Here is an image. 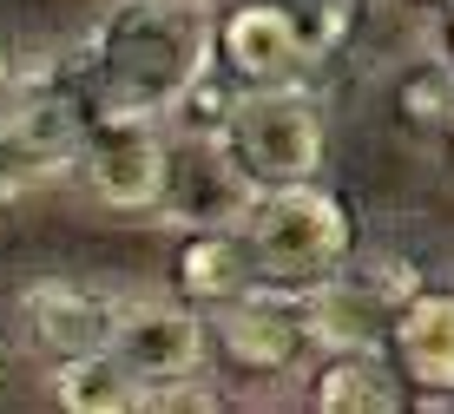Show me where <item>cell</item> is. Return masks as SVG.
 <instances>
[{"mask_svg": "<svg viewBox=\"0 0 454 414\" xmlns=\"http://www.w3.org/2000/svg\"><path fill=\"white\" fill-rule=\"evenodd\" d=\"M80 145H86V119L67 99H53V92L0 113V198L67 171L80 158Z\"/></svg>", "mask_w": 454, "mask_h": 414, "instance_id": "obj_8", "label": "cell"}, {"mask_svg": "<svg viewBox=\"0 0 454 414\" xmlns=\"http://www.w3.org/2000/svg\"><path fill=\"white\" fill-rule=\"evenodd\" d=\"M7 99H13V66H7V53H0V113H7Z\"/></svg>", "mask_w": 454, "mask_h": 414, "instance_id": "obj_16", "label": "cell"}, {"mask_svg": "<svg viewBox=\"0 0 454 414\" xmlns=\"http://www.w3.org/2000/svg\"><path fill=\"white\" fill-rule=\"evenodd\" d=\"M27 316H34V336L53 348V355H86V348L113 342L119 302L99 290H73V283H40L27 296Z\"/></svg>", "mask_w": 454, "mask_h": 414, "instance_id": "obj_11", "label": "cell"}, {"mask_svg": "<svg viewBox=\"0 0 454 414\" xmlns=\"http://www.w3.org/2000/svg\"><path fill=\"white\" fill-rule=\"evenodd\" d=\"M205 342H211V323H198L192 309L178 302H119V323H113V355L125 362V375L145 388V402L198 381L205 369Z\"/></svg>", "mask_w": 454, "mask_h": 414, "instance_id": "obj_4", "label": "cell"}, {"mask_svg": "<svg viewBox=\"0 0 454 414\" xmlns=\"http://www.w3.org/2000/svg\"><path fill=\"white\" fill-rule=\"evenodd\" d=\"M211 20L198 0H119L106 27L92 34V66H99L106 105L165 119L184 99L211 59Z\"/></svg>", "mask_w": 454, "mask_h": 414, "instance_id": "obj_1", "label": "cell"}, {"mask_svg": "<svg viewBox=\"0 0 454 414\" xmlns=\"http://www.w3.org/2000/svg\"><path fill=\"white\" fill-rule=\"evenodd\" d=\"M224 145L257 191L303 184L323 165V113L309 92H296V79L290 86H244L224 119Z\"/></svg>", "mask_w": 454, "mask_h": 414, "instance_id": "obj_3", "label": "cell"}, {"mask_svg": "<svg viewBox=\"0 0 454 414\" xmlns=\"http://www.w3.org/2000/svg\"><path fill=\"white\" fill-rule=\"evenodd\" d=\"M86 178L106 204L119 211H159L165 191V132L152 125V113H125L106 105L99 119H86Z\"/></svg>", "mask_w": 454, "mask_h": 414, "instance_id": "obj_6", "label": "cell"}, {"mask_svg": "<svg viewBox=\"0 0 454 414\" xmlns=\"http://www.w3.org/2000/svg\"><path fill=\"white\" fill-rule=\"evenodd\" d=\"M257 204V184L244 178V165L231 158L224 138L205 132H184V145H165V191H159V211H171L178 224L198 230H231L250 217Z\"/></svg>", "mask_w": 454, "mask_h": 414, "instance_id": "obj_7", "label": "cell"}, {"mask_svg": "<svg viewBox=\"0 0 454 414\" xmlns=\"http://www.w3.org/2000/svg\"><path fill=\"white\" fill-rule=\"evenodd\" d=\"M448 40H454V20H448Z\"/></svg>", "mask_w": 454, "mask_h": 414, "instance_id": "obj_17", "label": "cell"}, {"mask_svg": "<svg viewBox=\"0 0 454 414\" xmlns=\"http://www.w3.org/2000/svg\"><path fill=\"white\" fill-rule=\"evenodd\" d=\"M303 309H309V342H330V348H375L388 336V323H395V309L363 277L356 283L330 277L317 290H303Z\"/></svg>", "mask_w": 454, "mask_h": 414, "instance_id": "obj_12", "label": "cell"}, {"mask_svg": "<svg viewBox=\"0 0 454 414\" xmlns=\"http://www.w3.org/2000/svg\"><path fill=\"white\" fill-rule=\"evenodd\" d=\"M217 53H224V73L238 86H290L309 59V40L296 27L290 7L277 0H244V7L224 13L217 27Z\"/></svg>", "mask_w": 454, "mask_h": 414, "instance_id": "obj_9", "label": "cell"}, {"mask_svg": "<svg viewBox=\"0 0 454 414\" xmlns=\"http://www.w3.org/2000/svg\"><path fill=\"white\" fill-rule=\"evenodd\" d=\"M402 355V375L421 388V408H454V296L415 290L388 323Z\"/></svg>", "mask_w": 454, "mask_h": 414, "instance_id": "obj_10", "label": "cell"}, {"mask_svg": "<svg viewBox=\"0 0 454 414\" xmlns=\"http://www.w3.org/2000/svg\"><path fill=\"white\" fill-rule=\"evenodd\" d=\"M53 402L73 414H125V408H145V388L125 375L113 348H86V355H59Z\"/></svg>", "mask_w": 454, "mask_h": 414, "instance_id": "obj_14", "label": "cell"}, {"mask_svg": "<svg viewBox=\"0 0 454 414\" xmlns=\"http://www.w3.org/2000/svg\"><path fill=\"white\" fill-rule=\"evenodd\" d=\"M178 290L192 302H231L250 290V250L238 230H192L178 250Z\"/></svg>", "mask_w": 454, "mask_h": 414, "instance_id": "obj_15", "label": "cell"}, {"mask_svg": "<svg viewBox=\"0 0 454 414\" xmlns=\"http://www.w3.org/2000/svg\"><path fill=\"white\" fill-rule=\"evenodd\" d=\"M211 336H217V348H224L231 369H244V375H290L296 355H303V342H309L303 290H284V283H250L244 296L217 302Z\"/></svg>", "mask_w": 454, "mask_h": 414, "instance_id": "obj_5", "label": "cell"}, {"mask_svg": "<svg viewBox=\"0 0 454 414\" xmlns=\"http://www.w3.org/2000/svg\"><path fill=\"white\" fill-rule=\"evenodd\" d=\"M244 250L250 269L263 283H284V290H317V283L342 277L349 263V217L330 191L317 184H270L257 191L244 217Z\"/></svg>", "mask_w": 454, "mask_h": 414, "instance_id": "obj_2", "label": "cell"}, {"mask_svg": "<svg viewBox=\"0 0 454 414\" xmlns=\"http://www.w3.org/2000/svg\"><path fill=\"white\" fill-rule=\"evenodd\" d=\"M448 119H454V113H448Z\"/></svg>", "mask_w": 454, "mask_h": 414, "instance_id": "obj_18", "label": "cell"}, {"mask_svg": "<svg viewBox=\"0 0 454 414\" xmlns=\"http://www.w3.org/2000/svg\"><path fill=\"white\" fill-rule=\"evenodd\" d=\"M309 402L323 414H395L402 408V381L375 348H336L309 381Z\"/></svg>", "mask_w": 454, "mask_h": 414, "instance_id": "obj_13", "label": "cell"}]
</instances>
